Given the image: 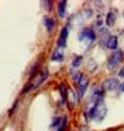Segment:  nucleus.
Returning <instances> with one entry per match:
<instances>
[{
    "label": "nucleus",
    "instance_id": "obj_1",
    "mask_svg": "<svg viewBox=\"0 0 124 131\" xmlns=\"http://www.w3.org/2000/svg\"><path fill=\"white\" fill-rule=\"evenodd\" d=\"M105 114H107V108H105V106L102 100H99V102H96L95 106L91 108L90 118H93V119H96V121H102L105 116Z\"/></svg>",
    "mask_w": 124,
    "mask_h": 131
},
{
    "label": "nucleus",
    "instance_id": "obj_2",
    "mask_svg": "<svg viewBox=\"0 0 124 131\" xmlns=\"http://www.w3.org/2000/svg\"><path fill=\"white\" fill-rule=\"evenodd\" d=\"M47 76H48V71H43V72H40L39 75H38V78H35L32 82V84H29L27 88H24V91H23V92H27L28 90H33V88H36V87H39L40 84H41V83H43L45 79H47Z\"/></svg>",
    "mask_w": 124,
    "mask_h": 131
},
{
    "label": "nucleus",
    "instance_id": "obj_3",
    "mask_svg": "<svg viewBox=\"0 0 124 131\" xmlns=\"http://www.w3.org/2000/svg\"><path fill=\"white\" fill-rule=\"evenodd\" d=\"M121 58H123V53H121V51H115L112 55L109 56V60H108V67L109 68H114L116 64H119L120 62H121Z\"/></svg>",
    "mask_w": 124,
    "mask_h": 131
},
{
    "label": "nucleus",
    "instance_id": "obj_4",
    "mask_svg": "<svg viewBox=\"0 0 124 131\" xmlns=\"http://www.w3.org/2000/svg\"><path fill=\"white\" fill-rule=\"evenodd\" d=\"M103 86L105 90H108V91H114L116 90L117 87H119V80L115 79V78H109V79H105L104 83H103Z\"/></svg>",
    "mask_w": 124,
    "mask_h": 131
},
{
    "label": "nucleus",
    "instance_id": "obj_5",
    "mask_svg": "<svg viewBox=\"0 0 124 131\" xmlns=\"http://www.w3.org/2000/svg\"><path fill=\"white\" fill-rule=\"evenodd\" d=\"M79 98H81L84 92L87 91V87H88V78L87 76H81V79L79 80Z\"/></svg>",
    "mask_w": 124,
    "mask_h": 131
},
{
    "label": "nucleus",
    "instance_id": "obj_6",
    "mask_svg": "<svg viewBox=\"0 0 124 131\" xmlns=\"http://www.w3.org/2000/svg\"><path fill=\"white\" fill-rule=\"evenodd\" d=\"M79 39L80 40H84V39H88L90 41L95 40V32L92 31V29H84V31H81L80 35H79Z\"/></svg>",
    "mask_w": 124,
    "mask_h": 131
},
{
    "label": "nucleus",
    "instance_id": "obj_7",
    "mask_svg": "<svg viewBox=\"0 0 124 131\" xmlns=\"http://www.w3.org/2000/svg\"><path fill=\"white\" fill-rule=\"evenodd\" d=\"M67 36H68V28L64 27L61 29V32H60V39H59V41H57L59 47H66V44H67Z\"/></svg>",
    "mask_w": 124,
    "mask_h": 131
},
{
    "label": "nucleus",
    "instance_id": "obj_8",
    "mask_svg": "<svg viewBox=\"0 0 124 131\" xmlns=\"http://www.w3.org/2000/svg\"><path fill=\"white\" fill-rule=\"evenodd\" d=\"M63 59H64V53L60 48H57V50H55L54 52H52V60L54 62H61Z\"/></svg>",
    "mask_w": 124,
    "mask_h": 131
},
{
    "label": "nucleus",
    "instance_id": "obj_9",
    "mask_svg": "<svg viewBox=\"0 0 124 131\" xmlns=\"http://www.w3.org/2000/svg\"><path fill=\"white\" fill-rule=\"evenodd\" d=\"M107 47L111 50H116L117 47V38L116 36H109L107 40Z\"/></svg>",
    "mask_w": 124,
    "mask_h": 131
},
{
    "label": "nucleus",
    "instance_id": "obj_10",
    "mask_svg": "<svg viewBox=\"0 0 124 131\" xmlns=\"http://www.w3.org/2000/svg\"><path fill=\"white\" fill-rule=\"evenodd\" d=\"M66 5L67 2H59L57 4V14L60 17H64V15H66Z\"/></svg>",
    "mask_w": 124,
    "mask_h": 131
},
{
    "label": "nucleus",
    "instance_id": "obj_11",
    "mask_svg": "<svg viewBox=\"0 0 124 131\" xmlns=\"http://www.w3.org/2000/svg\"><path fill=\"white\" fill-rule=\"evenodd\" d=\"M115 19H116V14L114 12V11H109L108 15H107V19H105V21H107L108 26H114Z\"/></svg>",
    "mask_w": 124,
    "mask_h": 131
},
{
    "label": "nucleus",
    "instance_id": "obj_12",
    "mask_svg": "<svg viewBox=\"0 0 124 131\" xmlns=\"http://www.w3.org/2000/svg\"><path fill=\"white\" fill-rule=\"evenodd\" d=\"M44 24H45V27H47L48 31H52V29H54L55 23H54V20H52L51 17H44Z\"/></svg>",
    "mask_w": 124,
    "mask_h": 131
},
{
    "label": "nucleus",
    "instance_id": "obj_13",
    "mask_svg": "<svg viewBox=\"0 0 124 131\" xmlns=\"http://www.w3.org/2000/svg\"><path fill=\"white\" fill-rule=\"evenodd\" d=\"M60 95H61V102L64 103V102H66V98H67L66 86H64V84H61V86H60Z\"/></svg>",
    "mask_w": 124,
    "mask_h": 131
},
{
    "label": "nucleus",
    "instance_id": "obj_14",
    "mask_svg": "<svg viewBox=\"0 0 124 131\" xmlns=\"http://www.w3.org/2000/svg\"><path fill=\"white\" fill-rule=\"evenodd\" d=\"M80 63H81V56H76L72 62V66L73 67H78V66H80Z\"/></svg>",
    "mask_w": 124,
    "mask_h": 131
},
{
    "label": "nucleus",
    "instance_id": "obj_15",
    "mask_svg": "<svg viewBox=\"0 0 124 131\" xmlns=\"http://www.w3.org/2000/svg\"><path fill=\"white\" fill-rule=\"evenodd\" d=\"M61 122V119L60 118H56L55 121H54V123H52V127H56V126H59V123Z\"/></svg>",
    "mask_w": 124,
    "mask_h": 131
},
{
    "label": "nucleus",
    "instance_id": "obj_16",
    "mask_svg": "<svg viewBox=\"0 0 124 131\" xmlns=\"http://www.w3.org/2000/svg\"><path fill=\"white\" fill-rule=\"evenodd\" d=\"M66 122H67V119H64V121H63V126H60V128H59L57 131H64V128H66Z\"/></svg>",
    "mask_w": 124,
    "mask_h": 131
},
{
    "label": "nucleus",
    "instance_id": "obj_17",
    "mask_svg": "<svg viewBox=\"0 0 124 131\" xmlns=\"http://www.w3.org/2000/svg\"><path fill=\"white\" fill-rule=\"evenodd\" d=\"M119 76H121V78H124V67L119 71Z\"/></svg>",
    "mask_w": 124,
    "mask_h": 131
},
{
    "label": "nucleus",
    "instance_id": "obj_18",
    "mask_svg": "<svg viewBox=\"0 0 124 131\" xmlns=\"http://www.w3.org/2000/svg\"><path fill=\"white\" fill-rule=\"evenodd\" d=\"M120 91H121V92H124V83H123V84L120 86Z\"/></svg>",
    "mask_w": 124,
    "mask_h": 131
},
{
    "label": "nucleus",
    "instance_id": "obj_19",
    "mask_svg": "<svg viewBox=\"0 0 124 131\" xmlns=\"http://www.w3.org/2000/svg\"><path fill=\"white\" fill-rule=\"evenodd\" d=\"M123 17H124V12H123Z\"/></svg>",
    "mask_w": 124,
    "mask_h": 131
}]
</instances>
